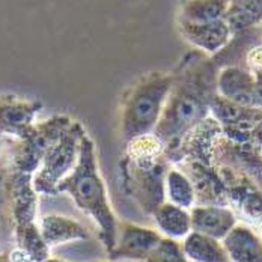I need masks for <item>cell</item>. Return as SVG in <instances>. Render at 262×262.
Here are the masks:
<instances>
[{"instance_id": "21", "label": "cell", "mask_w": 262, "mask_h": 262, "mask_svg": "<svg viewBox=\"0 0 262 262\" xmlns=\"http://www.w3.org/2000/svg\"><path fill=\"white\" fill-rule=\"evenodd\" d=\"M145 262H190L184 256L183 246L178 239L163 236Z\"/></svg>"}, {"instance_id": "1", "label": "cell", "mask_w": 262, "mask_h": 262, "mask_svg": "<svg viewBox=\"0 0 262 262\" xmlns=\"http://www.w3.org/2000/svg\"><path fill=\"white\" fill-rule=\"evenodd\" d=\"M226 59L225 49L214 56L196 49L184 56L152 133L164 146L181 143L188 131L208 118L211 103L217 95V74L226 65Z\"/></svg>"}, {"instance_id": "11", "label": "cell", "mask_w": 262, "mask_h": 262, "mask_svg": "<svg viewBox=\"0 0 262 262\" xmlns=\"http://www.w3.org/2000/svg\"><path fill=\"white\" fill-rule=\"evenodd\" d=\"M217 94L238 105H255V76L244 65L226 63L217 74Z\"/></svg>"}, {"instance_id": "18", "label": "cell", "mask_w": 262, "mask_h": 262, "mask_svg": "<svg viewBox=\"0 0 262 262\" xmlns=\"http://www.w3.org/2000/svg\"><path fill=\"white\" fill-rule=\"evenodd\" d=\"M229 0H183L178 20L208 23L225 18Z\"/></svg>"}, {"instance_id": "27", "label": "cell", "mask_w": 262, "mask_h": 262, "mask_svg": "<svg viewBox=\"0 0 262 262\" xmlns=\"http://www.w3.org/2000/svg\"><path fill=\"white\" fill-rule=\"evenodd\" d=\"M0 262H9V259H8V255H0Z\"/></svg>"}, {"instance_id": "16", "label": "cell", "mask_w": 262, "mask_h": 262, "mask_svg": "<svg viewBox=\"0 0 262 262\" xmlns=\"http://www.w3.org/2000/svg\"><path fill=\"white\" fill-rule=\"evenodd\" d=\"M157 223L158 231L163 236L181 239L191 232V217L190 210L181 208L164 201L157 210L152 212Z\"/></svg>"}, {"instance_id": "14", "label": "cell", "mask_w": 262, "mask_h": 262, "mask_svg": "<svg viewBox=\"0 0 262 262\" xmlns=\"http://www.w3.org/2000/svg\"><path fill=\"white\" fill-rule=\"evenodd\" d=\"M39 232L50 249L70 241L89 239V232L83 225L60 214H49L42 217L39 222Z\"/></svg>"}, {"instance_id": "25", "label": "cell", "mask_w": 262, "mask_h": 262, "mask_svg": "<svg viewBox=\"0 0 262 262\" xmlns=\"http://www.w3.org/2000/svg\"><path fill=\"white\" fill-rule=\"evenodd\" d=\"M41 262H67V261H62V259H57V258H52V256H49L47 259H44V261Z\"/></svg>"}, {"instance_id": "15", "label": "cell", "mask_w": 262, "mask_h": 262, "mask_svg": "<svg viewBox=\"0 0 262 262\" xmlns=\"http://www.w3.org/2000/svg\"><path fill=\"white\" fill-rule=\"evenodd\" d=\"M183 239L184 256L190 262H231L220 239L194 231Z\"/></svg>"}, {"instance_id": "12", "label": "cell", "mask_w": 262, "mask_h": 262, "mask_svg": "<svg viewBox=\"0 0 262 262\" xmlns=\"http://www.w3.org/2000/svg\"><path fill=\"white\" fill-rule=\"evenodd\" d=\"M191 231L223 239L235 226L236 214L226 205H194L190 210Z\"/></svg>"}, {"instance_id": "5", "label": "cell", "mask_w": 262, "mask_h": 262, "mask_svg": "<svg viewBox=\"0 0 262 262\" xmlns=\"http://www.w3.org/2000/svg\"><path fill=\"white\" fill-rule=\"evenodd\" d=\"M84 134V127L73 121L47 149L32 177V185L38 194L57 196V184L74 169L79 160L80 143Z\"/></svg>"}, {"instance_id": "24", "label": "cell", "mask_w": 262, "mask_h": 262, "mask_svg": "<svg viewBox=\"0 0 262 262\" xmlns=\"http://www.w3.org/2000/svg\"><path fill=\"white\" fill-rule=\"evenodd\" d=\"M255 76V105L262 108V70L253 71Z\"/></svg>"}, {"instance_id": "19", "label": "cell", "mask_w": 262, "mask_h": 262, "mask_svg": "<svg viewBox=\"0 0 262 262\" xmlns=\"http://www.w3.org/2000/svg\"><path fill=\"white\" fill-rule=\"evenodd\" d=\"M164 196L167 202L185 210H191L196 205L194 185L178 169H167L164 177Z\"/></svg>"}, {"instance_id": "4", "label": "cell", "mask_w": 262, "mask_h": 262, "mask_svg": "<svg viewBox=\"0 0 262 262\" xmlns=\"http://www.w3.org/2000/svg\"><path fill=\"white\" fill-rule=\"evenodd\" d=\"M173 81L175 73L152 71L143 74L127 89L122 98L119 119V131L124 143L154 133Z\"/></svg>"}, {"instance_id": "7", "label": "cell", "mask_w": 262, "mask_h": 262, "mask_svg": "<svg viewBox=\"0 0 262 262\" xmlns=\"http://www.w3.org/2000/svg\"><path fill=\"white\" fill-rule=\"evenodd\" d=\"M2 188L9 205L14 229L36 223L39 194L32 185V175L9 167L2 175Z\"/></svg>"}, {"instance_id": "26", "label": "cell", "mask_w": 262, "mask_h": 262, "mask_svg": "<svg viewBox=\"0 0 262 262\" xmlns=\"http://www.w3.org/2000/svg\"><path fill=\"white\" fill-rule=\"evenodd\" d=\"M256 33H258V36H259V39L262 41V21L259 23V26L256 27Z\"/></svg>"}, {"instance_id": "29", "label": "cell", "mask_w": 262, "mask_h": 262, "mask_svg": "<svg viewBox=\"0 0 262 262\" xmlns=\"http://www.w3.org/2000/svg\"><path fill=\"white\" fill-rule=\"evenodd\" d=\"M112 262H113V261H112Z\"/></svg>"}, {"instance_id": "2", "label": "cell", "mask_w": 262, "mask_h": 262, "mask_svg": "<svg viewBox=\"0 0 262 262\" xmlns=\"http://www.w3.org/2000/svg\"><path fill=\"white\" fill-rule=\"evenodd\" d=\"M56 191L57 194H70L77 208L94 220L100 229V239L105 253H108L116 244L119 223L112 210L104 180L98 169L95 143L88 133L81 139L79 160L74 169L57 184Z\"/></svg>"}, {"instance_id": "13", "label": "cell", "mask_w": 262, "mask_h": 262, "mask_svg": "<svg viewBox=\"0 0 262 262\" xmlns=\"http://www.w3.org/2000/svg\"><path fill=\"white\" fill-rule=\"evenodd\" d=\"M231 262H262V238L247 225H238L222 239Z\"/></svg>"}, {"instance_id": "6", "label": "cell", "mask_w": 262, "mask_h": 262, "mask_svg": "<svg viewBox=\"0 0 262 262\" xmlns=\"http://www.w3.org/2000/svg\"><path fill=\"white\" fill-rule=\"evenodd\" d=\"M71 122L73 119L67 115H56L47 121L33 124L26 136L17 140L11 160V169L33 177L47 149Z\"/></svg>"}, {"instance_id": "20", "label": "cell", "mask_w": 262, "mask_h": 262, "mask_svg": "<svg viewBox=\"0 0 262 262\" xmlns=\"http://www.w3.org/2000/svg\"><path fill=\"white\" fill-rule=\"evenodd\" d=\"M14 235H15L17 246L21 247L23 250H26L27 253L36 262L44 261V259H47L50 256L52 249L42 239L38 223H32V225L21 226V228H15Z\"/></svg>"}, {"instance_id": "17", "label": "cell", "mask_w": 262, "mask_h": 262, "mask_svg": "<svg viewBox=\"0 0 262 262\" xmlns=\"http://www.w3.org/2000/svg\"><path fill=\"white\" fill-rule=\"evenodd\" d=\"M225 21L234 35L256 29L262 21V0H229Z\"/></svg>"}, {"instance_id": "28", "label": "cell", "mask_w": 262, "mask_h": 262, "mask_svg": "<svg viewBox=\"0 0 262 262\" xmlns=\"http://www.w3.org/2000/svg\"><path fill=\"white\" fill-rule=\"evenodd\" d=\"M0 146H2V140H0Z\"/></svg>"}, {"instance_id": "8", "label": "cell", "mask_w": 262, "mask_h": 262, "mask_svg": "<svg viewBox=\"0 0 262 262\" xmlns=\"http://www.w3.org/2000/svg\"><path fill=\"white\" fill-rule=\"evenodd\" d=\"M163 235L152 228L133 223L118 226V238L115 247L107 253L110 261H145Z\"/></svg>"}, {"instance_id": "23", "label": "cell", "mask_w": 262, "mask_h": 262, "mask_svg": "<svg viewBox=\"0 0 262 262\" xmlns=\"http://www.w3.org/2000/svg\"><path fill=\"white\" fill-rule=\"evenodd\" d=\"M8 259L9 262H36L26 250H23L21 247L15 246L9 253H8Z\"/></svg>"}, {"instance_id": "22", "label": "cell", "mask_w": 262, "mask_h": 262, "mask_svg": "<svg viewBox=\"0 0 262 262\" xmlns=\"http://www.w3.org/2000/svg\"><path fill=\"white\" fill-rule=\"evenodd\" d=\"M244 63L252 73L262 70V44L255 42L253 46L247 49V52L244 54Z\"/></svg>"}, {"instance_id": "3", "label": "cell", "mask_w": 262, "mask_h": 262, "mask_svg": "<svg viewBox=\"0 0 262 262\" xmlns=\"http://www.w3.org/2000/svg\"><path fill=\"white\" fill-rule=\"evenodd\" d=\"M121 161L122 185L145 214L152 212L166 201L164 177L167 172L166 146L152 133L130 140Z\"/></svg>"}, {"instance_id": "9", "label": "cell", "mask_w": 262, "mask_h": 262, "mask_svg": "<svg viewBox=\"0 0 262 262\" xmlns=\"http://www.w3.org/2000/svg\"><path fill=\"white\" fill-rule=\"evenodd\" d=\"M42 104L35 100L21 98L14 94L0 95V136L15 140L23 139L35 124L36 113Z\"/></svg>"}, {"instance_id": "10", "label": "cell", "mask_w": 262, "mask_h": 262, "mask_svg": "<svg viewBox=\"0 0 262 262\" xmlns=\"http://www.w3.org/2000/svg\"><path fill=\"white\" fill-rule=\"evenodd\" d=\"M178 27L188 44L208 56L222 52L234 38V33L225 18L208 23H190L178 20Z\"/></svg>"}]
</instances>
